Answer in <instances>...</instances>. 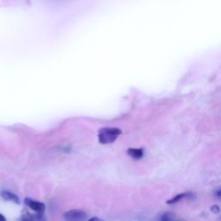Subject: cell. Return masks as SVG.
<instances>
[{
  "instance_id": "cell-1",
  "label": "cell",
  "mask_w": 221,
  "mask_h": 221,
  "mask_svg": "<svg viewBox=\"0 0 221 221\" xmlns=\"http://www.w3.org/2000/svg\"><path fill=\"white\" fill-rule=\"evenodd\" d=\"M122 134V130L115 127H105L99 131V142L101 144H110L114 143Z\"/></svg>"
},
{
  "instance_id": "cell-2",
  "label": "cell",
  "mask_w": 221,
  "mask_h": 221,
  "mask_svg": "<svg viewBox=\"0 0 221 221\" xmlns=\"http://www.w3.org/2000/svg\"><path fill=\"white\" fill-rule=\"evenodd\" d=\"M64 218L67 221H86L87 214L82 210L73 209L65 213Z\"/></svg>"
},
{
  "instance_id": "cell-3",
  "label": "cell",
  "mask_w": 221,
  "mask_h": 221,
  "mask_svg": "<svg viewBox=\"0 0 221 221\" xmlns=\"http://www.w3.org/2000/svg\"><path fill=\"white\" fill-rule=\"evenodd\" d=\"M24 202L25 204L30 208L32 209L33 211L36 212V213H43L44 211H45V204L43 203V202H40V201H36L35 200H32L30 198H26L24 200Z\"/></svg>"
},
{
  "instance_id": "cell-4",
  "label": "cell",
  "mask_w": 221,
  "mask_h": 221,
  "mask_svg": "<svg viewBox=\"0 0 221 221\" xmlns=\"http://www.w3.org/2000/svg\"><path fill=\"white\" fill-rule=\"evenodd\" d=\"M0 195L1 197L4 200H7V201H10V202H13V203H16V204H20V200L18 198V196L16 194H15L14 193L12 192H10V191H7V190H3L0 193Z\"/></svg>"
},
{
  "instance_id": "cell-5",
  "label": "cell",
  "mask_w": 221,
  "mask_h": 221,
  "mask_svg": "<svg viewBox=\"0 0 221 221\" xmlns=\"http://www.w3.org/2000/svg\"><path fill=\"white\" fill-rule=\"evenodd\" d=\"M127 154L132 157L133 159L138 160L141 159L143 156V149L140 148V149H134V148H130L127 150Z\"/></svg>"
},
{
  "instance_id": "cell-6",
  "label": "cell",
  "mask_w": 221,
  "mask_h": 221,
  "mask_svg": "<svg viewBox=\"0 0 221 221\" xmlns=\"http://www.w3.org/2000/svg\"><path fill=\"white\" fill-rule=\"evenodd\" d=\"M191 195V193H181V194H179L175 196H174L173 198H171L170 200H168L167 201V205H173V204H175L177 202H179L181 200L184 199V198H187Z\"/></svg>"
},
{
  "instance_id": "cell-7",
  "label": "cell",
  "mask_w": 221,
  "mask_h": 221,
  "mask_svg": "<svg viewBox=\"0 0 221 221\" xmlns=\"http://www.w3.org/2000/svg\"><path fill=\"white\" fill-rule=\"evenodd\" d=\"M22 220L23 221H44V220H43V216L42 215V213H38V215H33V214L26 213L25 215H23V216L22 217Z\"/></svg>"
},
{
  "instance_id": "cell-8",
  "label": "cell",
  "mask_w": 221,
  "mask_h": 221,
  "mask_svg": "<svg viewBox=\"0 0 221 221\" xmlns=\"http://www.w3.org/2000/svg\"><path fill=\"white\" fill-rule=\"evenodd\" d=\"M172 217H173L172 213H163V216L161 217L160 221H171L172 220Z\"/></svg>"
},
{
  "instance_id": "cell-9",
  "label": "cell",
  "mask_w": 221,
  "mask_h": 221,
  "mask_svg": "<svg viewBox=\"0 0 221 221\" xmlns=\"http://www.w3.org/2000/svg\"><path fill=\"white\" fill-rule=\"evenodd\" d=\"M210 210H211L212 213H219L220 212V207L217 206V205L212 206L211 208H210Z\"/></svg>"
},
{
  "instance_id": "cell-10",
  "label": "cell",
  "mask_w": 221,
  "mask_h": 221,
  "mask_svg": "<svg viewBox=\"0 0 221 221\" xmlns=\"http://www.w3.org/2000/svg\"><path fill=\"white\" fill-rule=\"evenodd\" d=\"M88 221H105V220H101V219H100V218H98V217H93V218L89 219V220Z\"/></svg>"
},
{
  "instance_id": "cell-11",
  "label": "cell",
  "mask_w": 221,
  "mask_h": 221,
  "mask_svg": "<svg viewBox=\"0 0 221 221\" xmlns=\"http://www.w3.org/2000/svg\"><path fill=\"white\" fill-rule=\"evenodd\" d=\"M0 221H7L6 220V219L4 218V216L2 215L1 213H0Z\"/></svg>"
},
{
  "instance_id": "cell-12",
  "label": "cell",
  "mask_w": 221,
  "mask_h": 221,
  "mask_svg": "<svg viewBox=\"0 0 221 221\" xmlns=\"http://www.w3.org/2000/svg\"><path fill=\"white\" fill-rule=\"evenodd\" d=\"M217 195H218L219 197H220L221 198V190H220L219 192H217Z\"/></svg>"
}]
</instances>
